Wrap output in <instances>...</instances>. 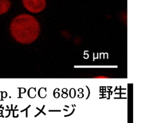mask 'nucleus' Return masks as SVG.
<instances>
[{
	"label": "nucleus",
	"instance_id": "f257e3e1",
	"mask_svg": "<svg viewBox=\"0 0 146 123\" xmlns=\"http://www.w3.org/2000/svg\"><path fill=\"white\" fill-rule=\"evenodd\" d=\"M10 31L12 37L19 43L30 44L39 37L40 27L35 17L29 14H20L12 21Z\"/></svg>",
	"mask_w": 146,
	"mask_h": 123
},
{
	"label": "nucleus",
	"instance_id": "f03ea898",
	"mask_svg": "<svg viewBox=\"0 0 146 123\" xmlns=\"http://www.w3.org/2000/svg\"><path fill=\"white\" fill-rule=\"evenodd\" d=\"M25 8L29 12L39 13L43 11L46 6V0H23Z\"/></svg>",
	"mask_w": 146,
	"mask_h": 123
},
{
	"label": "nucleus",
	"instance_id": "7ed1b4c3",
	"mask_svg": "<svg viewBox=\"0 0 146 123\" xmlns=\"http://www.w3.org/2000/svg\"><path fill=\"white\" fill-rule=\"evenodd\" d=\"M11 7L10 0H0V15L6 13L10 10Z\"/></svg>",
	"mask_w": 146,
	"mask_h": 123
},
{
	"label": "nucleus",
	"instance_id": "20e7f679",
	"mask_svg": "<svg viewBox=\"0 0 146 123\" xmlns=\"http://www.w3.org/2000/svg\"><path fill=\"white\" fill-rule=\"evenodd\" d=\"M109 77L107 76H97L94 77V78H109Z\"/></svg>",
	"mask_w": 146,
	"mask_h": 123
}]
</instances>
